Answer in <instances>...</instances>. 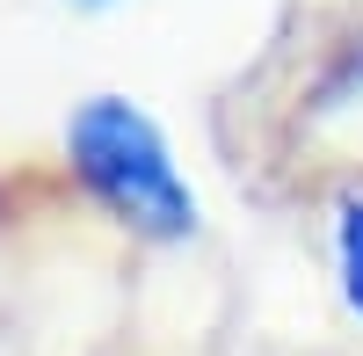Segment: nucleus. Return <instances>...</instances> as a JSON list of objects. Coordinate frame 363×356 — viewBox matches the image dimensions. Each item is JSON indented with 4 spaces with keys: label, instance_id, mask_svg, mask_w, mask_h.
<instances>
[{
    "label": "nucleus",
    "instance_id": "nucleus-1",
    "mask_svg": "<svg viewBox=\"0 0 363 356\" xmlns=\"http://www.w3.org/2000/svg\"><path fill=\"white\" fill-rule=\"evenodd\" d=\"M66 167L87 189V204L153 247H182L196 233V189L174 167L167 131L131 95H87L66 116Z\"/></svg>",
    "mask_w": 363,
    "mask_h": 356
},
{
    "label": "nucleus",
    "instance_id": "nucleus-2",
    "mask_svg": "<svg viewBox=\"0 0 363 356\" xmlns=\"http://www.w3.org/2000/svg\"><path fill=\"white\" fill-rule=\"evenodd\" d=\"M335 284L342 306L363 320V189H335Z\"/></svg>",
    "mask_w": 363,
    "mask_h": 356
},
{
    "label": "nucleus",
    "instance_id": "nucleus-3",
    "mask_svg": "<svg viewBox=\"0 0 363 356\" xmlns=\"http://www.w3.org/2000/svg\"><path fill=\"white\" fill-rule=\"evenodd\" d=\"M313 102H320V109L363 102V37H349L335 58H327V73H320V87H313Z\"/></svg>",
    "mask_w": 363,
    "mask_h": 356
},
{
    "label": "nucleus",
    "instance_id": "nucleus-4",
    "mask_svg": "<svg viewBox=\"0 0 363 356\" xmlns=\"http://www.w3.org/2000/svg\"><path fill=\"white\" fill-rule=\"evenodd\" d=\"M73 8H109V0H73Z\"/></svg>",
    "mask_w": 363,
    "mask_h": 356
}]
</instances>
